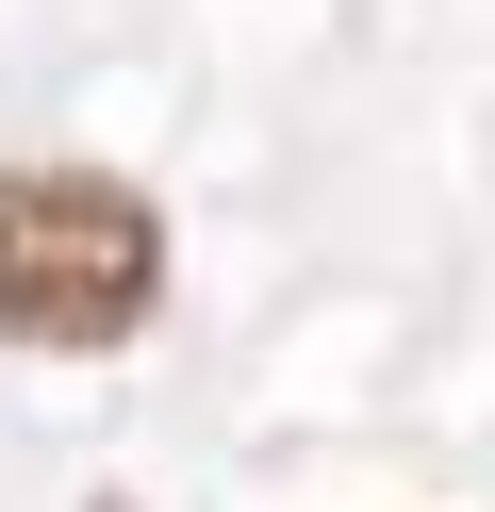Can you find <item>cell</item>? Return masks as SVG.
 <instances>
[{
  "label": "cell",
  "instance_id": "obj_1",
  "mask_svg": "<svg viewBox=\"0 0 495 512\" xmlns=\"http://www.w3.org/2000/svg\"><path fill=\"white\" fill-rule=\"evenodd\" d=\"M149 314H165V215L116 166H0V331L132 347Z\"/></svg>",
  "mask_w": 495,
  "mask_h": 512
},
{
  "label": "cell",
  "instance_id": "obj_2",
  "mask_svg": "<svg viewBox=\"0 0 495 512\" xmlns=\"http://www.w3.org/2000/svg\"><path fill=\"white\" fill-rule=\"evenodd\" d=\"M99 512H116V496H99Z\"/></svg>",
  "mask_w": 495,
  "mask_h": 512
}]
</instances>
